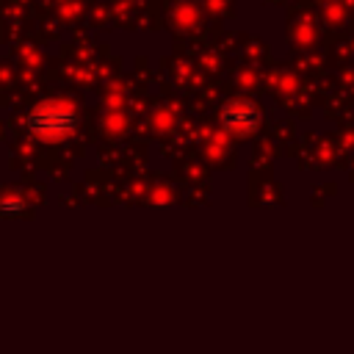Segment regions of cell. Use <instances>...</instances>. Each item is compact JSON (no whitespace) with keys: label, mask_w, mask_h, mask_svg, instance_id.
Instances as JSON below:
<instances>
[{"label":"cell","mask_w":354,"mask_h":354,"mask_svg":"<svg viewBox=\"0 0 354 354\" xmlns=\"http://www.w3.org/2000/svg\"><path fill=\"white\" fill-rule=\"evenodd\" d=\"M22 127L28 136L47 141V144H55V141H66L77 133L80 113L75 105H69L64 100H41L25 113Z\"/></svg>","instance_id":"obj_1"},{"label":"cell","mask_w":354,"mask_h":354,"mask_svg":"<svg viewBox=\"0 0 354 354\" xmlns=\"http://www.w3.org/2000/svg\"><path fill=\"white\" fill-rule=\"evenodd\" d=\"M260 124H263V111L257 102H252L246 97L230 100L218 111V127L235 138H246V136L257 133Z\"/></svg>","instance_id":"obj_2"},{"label":"cell","mask_w":354,"mask_h":354,"mask_svg":"<svg viewBox=\"0 0 354 354\" xmlns=\"http://www.w3.org/2000/svg\"><path fill=\"white\" fill-rule=\"evenodd\" d=\"M28 205L19 199V196H6V199H0V210H25Z\"/></svg>","instance_id":"obj_3"}]
</instances>
